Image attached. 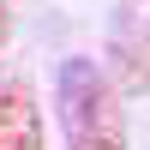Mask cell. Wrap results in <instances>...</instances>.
<instances>
[{
  "label": "cell",
  "mask_w": 150,
  "mask_h": 150,
  "mask_svg": "<svg viewBox=\"0 0 150 150\" xmlns=\"http://www.w3.org/2000/svg\"><path fill=\"white\" fill-rule=\"evenodd\" d=\"M54 114L66 150H126V102L96 60L72 54L54 72Z\"/></svg>",
  "instance_id": "obj_1"
},
{
  "label": "cell",
  "mask_w": 150,
  "mask_h": 150,
  "mask_svg": "<svg viewBox=\"0 0 150 150\" xmlns=\"http://www.w3.org/2000/svg\"><path fill=\"white\" fill-rule=\"evenodd\" d=\"M0 150H42V108L24 78L0 84Z\"/></svg>",
  "instance_id": "obj_2"
},
{
  "label": "cell",
  "mask_w": 150,
  "mask_h": 150,
  "mask_svg": "<svg viewBox=\"0 0 150 150\" xmlns=\"http://www.w3.org/2000/svg\"><path fill=\"white\" fill-rule=\"evenodd\" d=\"M12 36V18H6V0H0V42Z\"/></svg>",
  "instance_id": "obj_3"
}]
</instances>
